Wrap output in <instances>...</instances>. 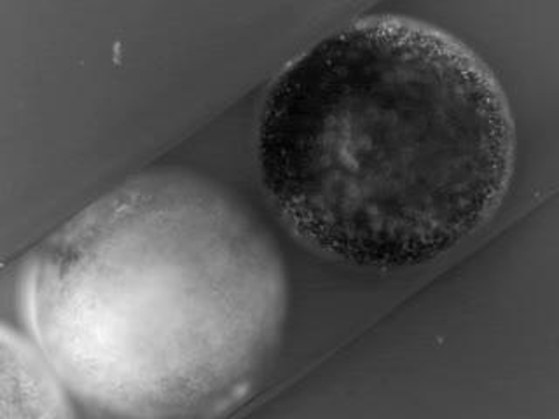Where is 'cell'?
I'll return each instance as SVG.
<instances>
[{
    "mask_svg": "<svg viewBox=\"0 0 559 419\" xmlns=\"http://www.w3.org/2000/svg\"><path fill=\"white\" fill-rule=\"evenodd\" d=\"M259 177L285 226L358 267L424 266L491 220L515 122L491 67L439 26L357 17L288 61L258 124Z\"/></svg>",
    "mask_w": 559,
    "mask_h": 419,
    "instance_id": "1",
    "label": "cell"
},
{
    "mask_svg": "<svg viewBox=\"0 0 559 419\" xmlns=\"http://www.w3.org/2000/svg\"><path fill=\"white\" fill-rule=\"evenodd\" d=\"M34 339L70 395L107 418L221 415L252 388L284 323V266L214 183L147 171L34 250Z\"/></svg>",
    "mask_w": 559,
    "mask_h": 419,
    "instance_id": "2",
    "label": "cell"
},
{
    "mask_svg": "<svg viewBox=\"0 0 559 419\" xmlns=\"http://www.w3.org/2000/svg\"><path fill=\"white\" fill-rule=\"evenodd\" d=\"M2 418H70L66 384L37 340L2 325Z\"/></svg>",
    "mask_w": 559,
    "mask_h": 419,
    "instance_id": "3",
    "label": "cell"
}]
</instances>
